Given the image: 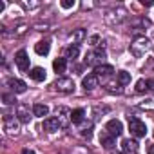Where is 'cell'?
I'll list each match as a JSON object with an SVG mask.
<instances>
[{"label":"cell","mask_w":154,"mask_h":154,"mask_svg":"<svg viewBox=\"0 0 154 154\" xmlns=\"http://www.w3.org/2000/svg\"><path fill=\"white\" fill-rule=\"evenodd\" d=\"M147 87L154 91V80H152V78H150V80H147Z\"/></svg>","instance_id":"29"},{"label":"cell","mask_w":154,"mask_h":154,"mask_svg":"<svg viewBox=\"0 0 154 154\" xmlns=\"http://www.w3.org/2000/svg\"><path fill=\"white\" fill-rule=\"evenodd\" d=\"M78 53H80V47H78V44H71V45L65 49V58H71V60H74L76 56H78Z\"/></svg>","instance_id":"19"},{"label":"cell","mask_w":154,"mask_h":154,"mask_svg":"<svg viewBox=\"0 0 154 154\" xmlns=\"http://www.w3.org/2000/svg\"><path fill=\"white\" fill-rule=\"evenodd\" d=\"M15 63H17L18 69H22V71H27V69H29V56H27V53H26L24 49H20V51L15 54Z\"/></svg>","instance_id":"6"},{"label":"cell","mask_w":154,"mask_h":154,"mask_svg":"<svg viewBox=\"0 0 154 154\" xmlns=\"http://www.w3.org/2000/svg\"><path fill=\"white\" fill-rule=\"evenodd\" d=\"M71 112H72V111H69L67 107H58V109H56V118H58V122H60L62 127H65V125L71 122Z\"/></svg>","instance_id":"8"},{"label":"cell","mask_w":154,"mask_h":154,"mask_svg":"<svg viewBox=\"0 0 154 154\" xmlns=\"http://www.w3.org/2000/svg\"><path fill=\"white\" fill-rule=\"evenodd\" d=\"M49 49H51V44H49V40H42V42H38V44L35 45V51H36V54H40V56H45V54H49Z\"/></svg>","instance_id":"14"},{"label":"cell","mask_w":154,"mask_h":154,"mask_svg":"<svg viewBox=\"0 0 154 154\" xmlns=\"http://www.w3.org/2000/svg\"><path fill=\"white\" fill-rule=\"evenodd\" d=\"M62 125H60V122H58V118L54 116V118H45L44 120V129L47 131V132H54V131H58Z\"/></svg>","instance_id":"11"},{"label":"cell","mask_w":154,"mask_h":154,"mask_svg":"<svg viewBox=\"0 0 154 154\" xmlns=\"http://www.w3.org/2000/svg\"><path fill=\"white\" fill-rule=\"evenodd\" d=\"M65 67H67L65 58H56V60L53 62V69H54L56 72H65Z\"/></svg>","instance_id":"21"},{"label":"cell","mask_w":154,"mask_h":154,"mask_svg":"<svg viewBox=\"0 0 154 154\" xmlns=\"http://www.w3.org/2000/svg\"><path fill=\"white\" fill-rule=\"evenodd\" d=\"M9 87H11V91L13 93H17V94H22V93H26V89H27V85L22 82V80H9Z\"/></svg>","instance_id":"13"},{"label":"cell","mask_w":154,"mask_h":154,"mask_svg":"<svg viewBox=\"0 0 154 154\" xmlns=\"http://www.w3.org/2000/svg\"><path fill=\"white\" fill-rule=\"evenodd\" d=\"M149 40L145 38V36H140V38H136L134 40V44H131V53L134 54V56H143L147 51H149Z\"/></svg>","instance_id":"2"},{"label":"cell","mask_w":154,"mask_h":154,"mask_svg":"<svg viewBox=\"0 0 154 154\" xmlns=\"http://www.w3.org/2000/svg\"><path fill=\"white\" fill-rule=\"evenodd\" d=\"M82 85H84V89L85 91H93V89H96L98 87V76L93 72V74H87L85 78L82 80Z\"/></svg>","instance_id":"9"},{"label":"cell","mask_w":154,"mask_h":154,"mask_svg":"<svg viewBox=\"0 0 154 154\" xmlns=\"http://www.w3.org/2000/svg\"><path fill=\"white\" fill-rule=\"evenodd\" d=\"M114 141H116V140H114L112 134H109V132H102V134H100V143H102L105 149H112V147H114Z\"/></svg>","instance_id":"15"},{"label":"cell","mask_w":154,"mask_h":154,"mask_svg":"<svg viewBox=\"0 0 154 154\" xmlns=\"http://www.w3.org/2000/svg\"><path fill=\"white\" fill-rule=\"evenodd\" d=\"M60 6H62L63 9H71V8H74V0H62Z\"/></svg>","instance_id":"25"},{"label":"cell","mask_w":154,"mask_h":154,"mask_svg":"<svg viewBox=\"0 0 154 154\" xmlns=\"http://www.w3.org/2000/svg\"><path fill=\"white\" fill-rule=\"evenodd\" d=\"M147 154H154V145H150V147L147 149Z\"/></svg>","instance_id":"31"},{"label":"cell","mask_w":154,"mask_h":154,"mask_svg":"<svg viewBox=\"0 0 154 154\" xmlns=\"http://www.w3.org/2000/svg\"><path fill=\"white\" fill-rule=\"evenodd\" d=\"M103 58H105V51L96 49V51H91V53L85 54V63H87V65H96V67H98V65H102Z\"/></svg>","instance_id":"4"},{"label":"cell","mask_w":154,"mask_h":154,"mask_svg":"<svg viewBox=\"0 0 154 154\" xmlns=\"http://www.w3.org/2000/svg\"><path fill=\"white\" fill-rule=\"evenodd\" d=\"M4 129H6L8 134H17L18 132V122H17V118L11 116V114H6L4 116Z\"/></svg>","instance_id":"5"},{"label":"cell","mask_w":154,"mask_h":154,"mask_svg":"<svg viewBox=\"0 0 154 154\" xmlns=\"http://www.w3.org/2000/svg\"><path fill=\"white\" fill-rule=\"evenodd\" d=\"M27 74L31 76L35 82H44V80H45V69H44V67H33Z\"/></svg>","instance_id":"12"},{"label":"cell","mask_w":154,"mask_h":154,"mask_svg":"<svg viewBox=\"0 0 154 154\" xmlns=\"http://www.w3.org/2000/svg\"><path fill=\"white\" fill-rule=\"evenodd\" d=\"M91 134H93V127L89 125L87 129H82V136H85V138H91Z\"/></svg>","instance_id":"27"},{"label":"cell","mask_w":154,"mask_h":154,"mask_svg":"<svg viewBox=\"0 0 154 154\" xmlns=\"http://www.w3.org/2000/svg\"><path fill=\"white\" fill-rule=\"evenodd\" d=\"M105 131L109 134H112V136H120L123 132V125H122L120 120H109L107 125H105Z\"/></svg>","instance_id":"7"},{"label":"cell","mask_w":154,"mask_h":154,"mask_svg":"<svg viewBox=\"0 0 154 154\" xmlns=\"http://www.w3.org/2000/svg\"><path fill=\"white\" fill-rule=\"evenodd\" d=\"M129 131H131V134H132L134 138H143V136L147 134V127H145V123H143L141 120H138V118H131V116H129Z\"/></svg>","instance_id":"1"},{"label":"cell","mask_w":154,"mask_h":154,"mask_svg":"<svg viewBox=\"0 0 154 154\" xmlns=\"http://www.w3.org/2000/svg\"><path fill=\"white\" fill-rule=\"evenodd\" d=\"M2 100H4V103H8V105H11V103H15L17 100H15V94H2Z\"/></svg>","instance_id":"24"},{"label":"cell","mask_w":154,"mask_h":154,"mask_svg":"<svg viewBox=\"0 0 154 154\" xmlns=\"http://www.w3.org/2000/svg\"><path fill=\"white\" fill-rule=\"evenodd\" d=\"M84 116H85V111H84V109H74V111L71 112V122H72V123H80V122L84 120Z\"/></svg>","instance_id":"20"},{"label":"cell","mask_w":154,"mask_h":154,"mask_svg":"<svg viewBox=\"0 0 154 154\" xmlns=\"http://www.w3.org/2000/svg\"><path fill=\"white\" fill-rule=\"evenodd\" d=\"M22 154H35V150H31V149H24Z\"/></svg>","instance_id":"30"},{"label":"cell","mask_w":154,"mask_h":154,"mask_svg":"<svg viewBox=\"0 0 154 154\" xmlns=\"http://www.w3.org/2000/svg\"><path fill=\"white\" fill-rule=\"evenodd\" d=\"M118 84H120V85L131 84V74H129L127 71H120V72H118Z\"/></svg>","instance_id":"22"},{"label":"cell","mask_w":154,"mask_h":154,"mask_svg":"<svg viewBox=\"0 0 154 154\" xmlns=\"http://www.w3.org/2000/svg\"><path fill=\"white\" fill-rule=\"evenodd\" d=\"M84 36H85L84 29H78V31H74V33H72V40H82Z\"/></svg>","instance_id":"26"},{"label":"cell","mask_w":154,"mask_h":154,"mask_svg":"<svg viewBox=\"0 0 154 154\" xmlns=\"http://www.w3.org/2000/svg\"><path fill=\"white\" fill-rule=\"evenodd\" d=\"M145 89H149L147 87V82L145 80H138L136 82V93H145Z\"/></svg>","instance_id":"23"},{"label":"cell","mask_w":154,"mask_h":154,"mask_svg":"<svg viewBox=\"0 0 154 154\" xmlns=\"http://www.w3.org/2000/svg\"><path fill=\"white\" fill-rule=\"evenodd\" d=\"M17 116H18V120H20L22 123H29V120H31V116H29V107L24 105V103H20V105L17 107Z\"/></svg>","instance_id":"10"},{"label":"cell","mask_w":154,"mask_h":154,"mask_svg":"<svg viewBox=\"0 0 154 154\" xmlns=\"http://www.w3.org/2000/svg\"><path fill=\"white\" fill-rule=\"evenodd\" d=\"M122 145H123V150L127 152V154H138V143L134 141V140H123L122 141Z\"/></svg>","instance_id":"17"},{"label":"cell","mask_w":154,"mask_h":154,"mask_svg":"<svg viewBox=\"0 0 154 154\" xmlns=\"http://www.w3.org/2000/svg\"><path fill=\"white\" fill-rule=\"evenodd\" d=\"M114 72V69H112V65H98L96 69H94V74L96 76H111Z\"/></svg>","instance_id":"18"},{"label":"cell","mask_w":154,"mask_h":154,"mask_svg":"<svg viewBox=\"0 0 154 154\" xmlns=\"http://www.w3.org/2000/svg\"><path fill=\"white\" fill-rule=\"evenodd\" d=\"M53 89L58 91V93H72V91H74V82H72L71 78L62 76V78H58V80L53 84Z\"/></svg>","instance_id":"3"},{"label":"cell","mask_w":154,"mask_h":154,"mask_svg":"<svg viewBox=\"0 0 154 154\" xmlns=\"http://www.w3.org/2000/svg\"><path fill=\"white\" fill-rule=\"evenodd\" d=\"M89 42H91V45H96V44L100 42V36H98V35H93V36L89 38Z\"/></svg>","instance_id":"28"},{"label":"cell","mask_w":154,"mask_h":154,"mask_svg":"<svg viewBox=\"0 0 154 154\" xmlns=\"http://www.w3.org/2000/svg\"><path fill=\"white\" fill-rule=\"evenodd\" d=\"M33 114L38 116V118H44V116L49 114V107L45 103H35L33 105Z\"/></svg>","instance_id":"16"}]
</instances>
